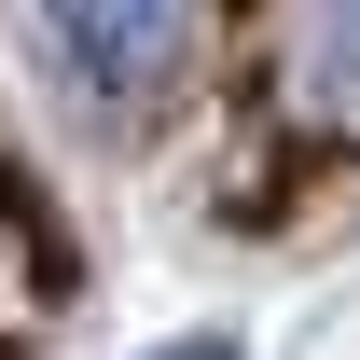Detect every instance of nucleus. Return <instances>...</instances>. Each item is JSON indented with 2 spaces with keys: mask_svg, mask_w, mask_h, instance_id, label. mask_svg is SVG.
<instances>
[{
  "mask_svg": "<svg viewBox=\"0 0 360 360\" xmlns=\"http://www.w3.org/2000/svg\"><path fill=\"white\" fill-rule=\"evenodd\" d=\"M70 84L111 97V111H153V97L208 56V0H42Z\"/></svg>",
  "mask_w": 360,
  "mask_h": 360,
  "instance_id": "f257e3e1",
  "label": "nucleus"
},
{
  "mask_svg": "<svg viewBox=\"0 0 360 360\" xmlns=\"http://www.w3.org/2000/svg\"><path fill=\"white\" fill-rule=\"evenodd\" d=\"M305 97L360 125V0H319L305 14Z\"/></svg>",
  "mask_w": 360,
  "mask_h": 360,
  "instance_id": "f03ea898",
  "label": "nucleus"
},
{
  "mask_svg": "<svg viewBox=\"0 0 360 360\" xmlns=\"http://www.w3.org/2000/svg\"><path fill=\"white\" fill-rule=\"evenodd\" d=\"M153 360H236V347H222V333H180V347H153Z\"/></svg>",
  "mask_w": 360,
  "mask_h": 360,
  "instance_id": "7ed1b4c3",
  "label": "nucleus"
}]
</instances>
